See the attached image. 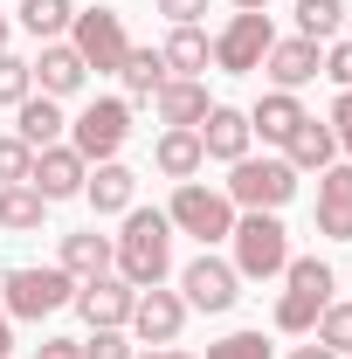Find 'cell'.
<instances>
[{"label":"cell","instance_id":"1","mask_svg":"<svg viewBox=\"0 0 352 359\" xmlns=\"http://www.w3.org/2000/svg\"><path fill=\"white\" fill-rule=\"evenodd\" d=\"M111 269L132 283V290H152L173 276V222L159 208H125V235L111 242Z\"/></svg>","mask_w":352,"mask_h":359},{"label":"cell","instance_id":"2","mask_svg":"<svg viewBox=\"0 0 352 359\" xmlns=\"http://www.w3.org/2000/svg\"><path fill=\"white\" fill-rule=\"evenodd\" d=\"M228 242H235V276H249V283H269L290 263V228L276 215H242L228 228Z\"/></svg>","mask_w":352,"mask_h":359},{"label":"cell","instance_id":"3","mask_svg":"<svg viewBox=\"0 0 352 359\" xmlns=\"http://www.w3.org/2000/svg\"><path fill=\"white\" fill-rule=\"evenodd\" d=\"M69 48L83 55L97 76H118V69H125V55H132L125 14H118V7H76V21H69Z\"/></svg>","mask_w":352,"mask_h":359},{"label":"cell","instance_id":"4","mask_svg":"<svg viewBox=\"0 0 352 359\" xmlns=\"http://www.w3.org/2000/svg\"><path fill=\"white\" fill-rule=\"evenodd\" d=\"M76 297V276L69 269H7L0 276V311L7 318H48V311H62Z\"/></svg>","mask_w":352,"mask_h":359},{"label":"cell","instance_id":"5","mask_svg":"<svg viewBox=\"0 0 352 359\" xmlns=\"http://www.w3.org/2000/svg\"><path fill=\"white\" fill-rule=\"evenodd\" d=\"M235 208H249V215H276L290 194H297V166L290 159H235V173L221 187Z\"/></svg>","mask_w":352,"mask_h":359},{"label":"cell","instance_id":"6","mask_svg":"<svg viewBox=\"0 0 352 359\" xmlns=\"http://www.w3.org/2000/svg\"><path fill=\"white\" fill-rule=\"evenodd\" d=\"M166 222H173L180 235H194V242H228V228H235V201H228L221 187L180 180V187H173V208H166Z\"/></svg>","mask_w":352,"mask_h":359},{"label":"cell","instance_id":"7","mask_svg":"<svg viewBox=\"0 0 352 359\" xmlns=\"http://www.w3.org/2000/svg\"><path fill=\"white\" fill-rule=\"evenodd\" d=\"M125 138H132V104H125V97H90L83 111H76V125H69V145L83 152L90 166L118 159Z\"/></svg>","mask_w":352,"mask_h":359},{"label":"cell","instance_id":"8","mask_svg":"<svg viewBox=\"0 0 352 359\" xmlns=\"http://www.w3.org/2000/svg\"><path fill=\"white\" fill-rule=\"evenodd\" d=\"M180 297H187V311H235V297H242V276L235 263H221V256H194V263L180 269Z\"/></svg>","mask_w":352,"mask_h":359},{"label":"cell","instance_id":"9","mask_svg":"<svg viewBox=\"0 0 352 359\" xmlns=\"http://www.w3.org/2000/svg\"><path fill=\"white\" fill-rule=\"evenodd\" d=\"M269 42H276L269 14H235V21L215 35V69H228V76H249V69H263Z\"/></svg>","mask_w":352,"mask_h":359},{"label":"cell","instance_id":"10","mask_svg":"<svg viewBox=\"0 0 352 359\" xmlns=\"http://www.w3.org/2000/svg\"><path fill=\"white\" fill-rule=\"evenodd\" d=\"M69 304L83 311L90 332H125V325H132L138 290L125 283V276H90V283H76V297H69Z\"/></svg>","mask_w":352,"mask_h":359},{"label":"cell","instance_id":"11","mask_svg":"<svg viewBox=\"0 0 352 359\" xmlns=\"http://www.w3.org/2000/svg\"><path fill=\"white\" fill-rule=\"evenodd\" d=\"M83 180H90V159L76 152V145H42V152H35V166H28V187L42 194L48 208H55V201H76V194H83Z\"/></svg>","mask_w":352,"mask_h":359},{"label":"cell","instance_id":"12","mask_svg":"<svg viewBox=\"0 0 352 359\" xmlns=\"http://www.w3.org/2000/svg\"><path fill=\"white\" fill-rule=\"evenodd\" d=\"M180 325H187V297L180 290H138V304H132V332H138V346H173L180 339Z\"/></svg>","mask_w":352,"mask_h":359},{"label":"cell","instance_id":"13","mask_svg":"<svg viewBox=\"0 0 352 359\" xmlns=\"http://www.w3.org/2000/svg\"><path fill=\"white\" fill-rule=\"evenodd\" d=\"M318 235L325 242H352V166H325L318 173Z\"/></svg>","mask_w":352,"mask_h":359},{"label":"cell","instance_id":"14","mask_svg":"<svg viewBox=\"0 0 352 359\" xmlns=\"http://www.w3.org/2000/svg\"><path fill=\"white\" fill-rule=\"evenodd\" d=\"M194 132H201V152H208V159H228V166L249 159V138H256L249 132V111H228V104H215Z\"/></svg>","mask_w":352,"mask_h":359},{"label":"cell","instance_id":"15","mask_svg":"<svg viewBox=\"0 0 352 359\" xmlns=\"http://www.w3.org/2000/svg\"><path fill=\"white\" fill-rule=\"evenodd\" d=\"M152 111H159V125L194 132L215 104H208V83H201V76H166V83H159V97H152Z\"/></svg>","mask_w":352,"mask_h":359},{"label":"cell","instance_id":"16","mask_svg":"<svg viewBox=\"0 0 352 359\" xmlns=\"http://www.w3.org/2000/svg\"><path fill=\"white\" fill-rule=\"evenodd\" d=\"M263 69H269V83H276V90H304L311 76L325 69V55H318V42H304V35H290V42H269Z\"/></svg>","mask_w":352,"mask_h":359},{"label":"cell","instance_id":"17","mask_svg":"<svg viewBox=\"0 0 352 359\" xmlns=\"http://www.w3.org/2000/svg\"><path fill=\"white\" fill-rule=\"evenodd\" d=\"M35 69V83H42V97H69V90H83V76H90V62L76 55L69 42H42V62H28Z\"/></svg>","mask_w":352,"mask_h":359},{"label":"cell","instance_id":"18","mask_svg":"<svg viewBox=\"0 0 352 359\" xmlns=\"http://www.w3.org/2000/svg\"><path fill=\"white\" fill-rule=\"evenodd\" d=\"M297 125H304V104H297V90H269V97H256V111H249V132L263 138V145H283Z\"/></svg>","mask_w":352,"mask_h":359},{"label":"cell","instance_id":"19","mask_svg":"<svg viewBox=\"0 0 352 359\" xmlns=\"http://www.w3.org/2000/svg\"><path fill=\"white\" fill-rule=\"evenodd\" d=\"M283 159H290L297 173H325V166L339 159V132H332V125H318V118H304L297 132L283 138Z\"/></svg>","mask_w":352,"mask_h":359},{"label":"cell","instance_id":"20","mask_svg":"<svg viewBox=\"0 0 352 359\" xmlns=\"http://www.w3.org/2000/svg\"><path fill=\"white\" fill-rule=\"evenodd\" d=\"M132 194H138V173H132V166H118V159H104V166L83 180V201L97 208V215H125Z\"/></svg>","mask_w":352,"mask_h":359},{"label":"cell","instance_id":"21","mask_svg":"<svg viewBox=\"0 0 352 359\" xmlns=\"http://www.w3.org/2000/svg\"><path fill=\"white\" fill-rule=\"evenodd\" d=\"M76 283H90V276H111V235H97V228H76V235H62V263Z\"/></svg>","mask_w":352,"mask_h":359},{"label":"cell","instance_id":"22","mask_svg":"<svg viewBox=\"0 0 352 359\" xmlns=\"http://www.w3.org/2000/svg\"><path fill=\"white\" fill-rule=\"evenodd\" d=\"M201 159H208V152H201V132H180V125H166L159 145H152V166H159L166 180H194Z\"/></svg>","mask_w":352,"mask_h":359},{"label":"cell","instance_id":"23","mask_svg":"<svg viewBox=\"0 0 352 359\" xmlns=\"http://www.w3.org/2000/svg\"><path fill=\"white\" fill-rule=\"evenodd\" d=\"M14 118H21V132H14V138H28L35 152H42V145H55V138H62V125H69L55 97H21V104H14Z\"/></svg>","mask_w":352,"mask_h":359},{"label":"cell","instance_id":"24","mask_svg":"<svg viewBox=\"0 0 352 359\" xmlns=\"http://www.w3.org/2000/svg\"><path fill=\"white\" fill-rule=\"evenodd\" d=\"M159 55H166V69H173V76H201V69L215 62V42H208L201 28H173V35L159 42Z\"/></svg>","mask_w":352,"mask_h":359},{"label":"cell","instance_id":"25","mask_svg":"<svg viewBox=\"0 0 352 359\" xmlns=\"http://www.w3.org/2000/svg\"><path fill=\"white\" fill-rule=\"evenodd\" d=\"M42 215H48V201L28 187V180H21V187H0V228H7V235H35Z\"/></svg>","mask_w":352,"mask_h":359},{"label":"cell","instance_id":"26","mask_svg":"<svg viewBox=\"0 0 352 359\" xmlns=\"http://www.w3.org/2000/svg\"><path fill=\"white\" fill-rule=\"evenodd\" d=\"M76 21V7L69 0H21V28L35 35V42H62V28Z\"/></svg>","mask_w":352,"mask_h":359},{"label":"cell","instance_id":"27","mask_svg":"<svg viewBox=\"0 0 352 359\" xmlns=\"http://www.w3.org/2000/svg\"><path fill=\"white\" fill-rule=\"evenodd\" d=\"M118 76H125L132 97H159V83H166V55H159V48H132Z\"/></svg>","mask_w":352,"mask_h":359},{"label":"cell","instance_id":"28","mask_svg":"<svg viewBox=\"0 0 352 359\" xmlns=\"http://www.w3.org/2000/svg\"><path fill=\"white\" fill-rule=\"evenodd\" d=\"M346 21V0H297V35L304 42H332Z\"/></svg>","mask_w":352,"mask_h":359},{"label":"cell","instance_id":"29","mask_svg":"<svg viewBox=\"0 0 352 359\" xmlns=\"http://www.w3.org/2000/svg\"><path fill=\"white\" fill-rule=\"evenodd\" d=\"M283 283H290V290H311V297H332L339 276H332L325 256H290V263H283Z\"/></svg>","mask_w":352,"mask_h":359},{"label":"cell","instance_id":"30","mask_svg":"<svg viewBox=\"0 0 352 359\" xmlns=\"http://www.w3.org/2000/svg\"><path fill=\"white\" fill-rule=\"evenodd\" d=\"M325 304H332V297H311V290H283V297H276V332H311Z\"/></svg>","mask_w":352,"mask_h":359},{"label":"cell","instance_id":"31","mask_svg":"<svg viewBox=\"0 0 352 359\" xmlns=\"http://www.w3.org/2000/svg\"><path fill=\"white\" fill-rule=\"evenodd\" d=\"M318 346L352 353V304H325V311H318Z\"/></svg>","mask_w":352,"mask_h":359},{"label":"cell","instance_id":"32","mask_svg":"<svg viewBox=\"0 0 352 359\" xmlns=\"http://www.w3.org/2000/svg\"><path fill=\"white\" fill-rule=\"evenodd\" d=\"M208 359H276V346L263 332H228L221 346H208Z\"/></svg>","mask_w":352,"mask_h":359},{"label":"cell","instance_id":"33","mask_svg":"<svg viewBox=\"0 0 352 359\" xmlns=\"http://www.w3.org/2000/svg\"><path fill=\"white\" fill-rule=\"evenodd\" d=\"M28 166H35V145L28 138H0V187H21Z\"/></svg>","mask_w":352,"mask_h":359},{"label":"cell","instance_id":"34","mask_svg":"<svg viewBox=\"0 0 352 359\" xmlns=\"http://www.w3.org/2000/svg\"><path fill=\"white\" fill-rule=\"evenodd\" d=\"M21 97H35V69L21 55H0V104H21Z\"/></svg>","mask_w":352,"mask_h":359},{"label":"cell","instance_id":"35","mask_svg":"<svg viewBox=\"0 0 352 359\" xmlns=\"http://www.w3.org/2000/svg\"><path fill=\"white\" fill-rule=\"evenodd\" d=\"M83 359H132V346H125V332H90Z\"/></svg>","mask_w":352,"mask_h":359},{"label":"cell","instance_id":"36","mask_svg":"<svg viewBox=\"0 0 352 359\" xmlns=\"http://www.w3.org/2000/svg\"><path fill=\"white\" fill-rule=\"evenodd\" d=\"M325 76H332L339 90H352V42H332V48H325Z\"/></svg>","mask_w":352,"mask_h":359},{"label":"cell","instance_id":"37","mask_svg":"<svg viewBox=\"0 0 352 359\" xmlns=\"http://www.w3.org/2000/svg\"><path fill=\"white\" fill-rule=\"evenodd\" d=\"M159 14H166L173 28H194V21L208 14V0H159Z\"/></svg>","mask_w":352,"mask_h":359},{"label":"cell","instance_id":"38","mask_svg":"<svg viewBox=\"0 0 352 359\" xmlns=\"http://www.w3.org/2000/svg\"><path fill=\"white\" fill-rule=\"evenodd\" d=\"M332 132H339V145L352 152V90H339V104H332V118H325Z\"/></svg>","mask_w":352,"mask_h":359},{"label":"cell","instance_id":"39","mask_svg":"<svg viewBox=\"0 0 352 359\" xmlns=\"http://www.w3.org/2000/svg\"><path fill=\"white\" fill-rule=\"evenodd\" d=\"M35 359H83V339H42Z\"/></svg>","mask_w":352,"mask_h":359},{"label":"cell","instance_id":"40","mask_svg":"<svg viewBox=\"0 0 352 359\" xmlns=\"http://www.w3.org/2000/svg\"><path fill=\"white\" fill-rule=\"evenodd\" d=\"M132 359H194V353H173V346H145V353H132Z\"/></svg>","mask_w":352,"mask_h":359},{"label":"cell","instance_id":"41","mask_svg":"<svg viewBox=\"0 0 352 359\" xmlns=\"http://www.w3.org/2000/svg\"><path fill=\"white\" fill-rule=\"evenodd\" d=\"M7 353H14V318L0 311V359H7Z\"/></svg>","mask_w":352,"mask_h":359},{"label":"cell","instance_id":"42","mask_svg":"<svg viewBox=\"0 0 352 359\" xmlns=\"http://www.w3.org/2000/svg\"><path fill=\"white\" fill-rule=\"evenodd\" d=\"M290 359H339V353H332V346H297Z\"/></svg>","mask_w":352,"mask_h":359},{"label":"cell","instance_id":"43","mask_svg":"<svg viewBox=\"0 0 352 359\" xmlns=\"http://www.w3.org/2000/svg\"><path fill=\"white\" fill-rule=\"evenodd\" d=\"M235 14H269V0H235Z\"/></svg>","mask_w":352,"mask_h":359},{"label":"cell","instance_id":"44","mask_svg":"<svg viewBox=\"0 0 352 359\" xmlns=\"http://www.w3.org/2000/svg\"><path fill=\"white\" fill-rule=\"evenodd\" d=\"M7 42H14V28H7V21H0V55H7Z\"/></svg>","mask_w":352,"mask_h":359},{"label":"cell","instance_id":"45","mask_svg":"<svg viewBox=\"0 0 352 359\" xmlns=\"http://www.w3.org/2000/svg\"><path fill=\"white\" fill-rule=\"evenodd\" d=\"M346 359H352V353H346Z\"/></svg>","mask_w":352,"mask_h":359}]
</instances>
